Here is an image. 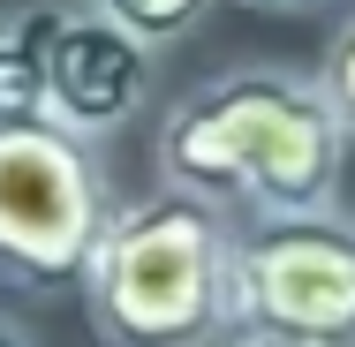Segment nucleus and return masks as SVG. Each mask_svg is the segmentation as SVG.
Returning a JSON list of instances; mask_svg holds the SVG:
<instances>
[{
  "instance_id": "1",
  "label": "nucleus",
  "mask_w": 355,
  "mask_h": 347,
  "mask_svg": "<svg viewBox=\"0 0 355 347\" xmlns=\"http://www.w3.org/2000/svg\"><path fill=\"white\" fill-rule=\"evenodd\" d=\"M151 159H159V181L197 189L219 211L242 204L257 219L333 211L340 166H348V121L333 114L318 75L250 61L182 91L159 114Z\"/></svg>"
},
{
  "instance_id": "2",
  "label": "nucleus",
  "mask_w": 355,
  "mask_h": 347,
  "mask_svg": "<svg viewBox=\"0 0 355 347\" xmlns=\"http://www.w3.org/2000/svg\"><path fill=\"white\" fill-rule=\"evenodd\" d=\"M83 317L106 347H205L234 325V226L197 189H144L114 211Z\"/></svg>"
},
{
  "instance_id": "3",
  "label": "nucleus",
  "mask_w": 355,
  "mask_h": 347,
  "mask_svg": "<svg viewBox=\"0 0 355 347\" xmlns=\"http://www.w3.org/2000/svg\"><path fill=\"white\" fill-rule=\"evenodd\" d=\"M98 143L61 121H0V279L31 294H83L114 226Z\"/></svg>"
},
{
  "instance_id": "4",
  "label": "nucleus",
  "mask_w": 355,
  "mask_h": 347,
  "mask_svg": "<svg viewBox=\"0 0 355 347\" xmlns=\"http://www.w3.org/2000/svg\"><path fill=\"white\" fill-rule=\"evenodd\" d=\"M234 325L302 347H355L348 211H287L234 234Z\"/></svg>"
},
{
  "instance_id": "5",
  "label": "nucleus",
  "mask_w": 355,
  "mask_h": 347,
  "mask_svg": "<svg viewBox=\"0 0 355 347\" xmlns=\"http://www.w3.org/2000/svg\"><path fill=\"white\" fill-rule=\"evenodd\" d=\"M159 91V53L129 38L114 15L69 8L61 38H53V69H46V121H61L76 136H114L129 129Z\"/></svg>"
},
{
  "instance_id": "6",
  "label": "nucleus",
  "mask_w": 355,
  "mask_h": 347,
  "mask_svg": "<svg viewBox=\"0 0 355 347\" xmlns=\"http://www.w3.org/2000/svg\"><path fill=\"white\" fill-rule=\"evenodd\" d=\"M61 0H38L0 23V121H46V69L61 38Z\"/></svg>"
},
{
  "instance_id": "7",
  "label": "nucleus",
  "mask_w": 355,
  "mask_h": 347,
  "mask_svg": "<svg viewBox=\"0 0 355 347\" xmlns=\"http://www.w3.org/2000/svg\"><path fill=\"white\" fill-rule=\"evenodd\" d=\"M98 15H114L129 38H144L151 53H166V46H182L205 15H212L219 0H91Z\"/></svg>"
},
{
  "instance_id": "8",
  "label": "nucleus",
  "mask_w": 355,
  "mask_h": 347,
  "mask_svg": "<svg viewBox=\"0 0 355 347\" xmlns=\"http://www.w3.org/2000/svg\"><path fill=\"white\" fill-rule=\"evenodd\" d=\"M318 83H325V98H333V114L348 121L355 136V15L333 30V46H325V61H318Z\"/></svg>"
},
{
  "instance_id": "9",
  "label": "nucleus",
  "mask_w": 355,
  "mask_h": 347,
  "mask_svg": "<svg viewBox=\"0 0 355 347\" xmlns=\"http://www.w3.org/2000/svg\"><path fill=\"white\" fill-rule=\"evenodd\" d=\"M205 347H302V340H272V332H250V325H227L219 340H205Z\"/></svg>"
},
{
  "instance_id": "10",
  "label": "nucleus",
  "mask_w": 355,
  "mask_h": 347,
  "mask_svg": "<svg viewBox=\"0 0 355 347\" xmlns=\"http://www.w3.org/2000/svg\"><path fill=\"white\" fill-rule=\"evenodd\" d=\"M250 8H265V15H310V8H325V0H250Z\"/></svg>"
},
{
  "instance_id": "11",
  "label": "nucleus",
  "mask_w": 355,
  "mask_h": 347,
  "mask_svg": "<svg viewBox=\"0 0 355 347\" xmlns=\"http://www.w3.org/2000/svg\"><path fill=\"white\" fill-rule=\"evenodd\" d=\"M0 347H31V332H23L15 317H0Z\"/></svg>"
}]
</instances>
